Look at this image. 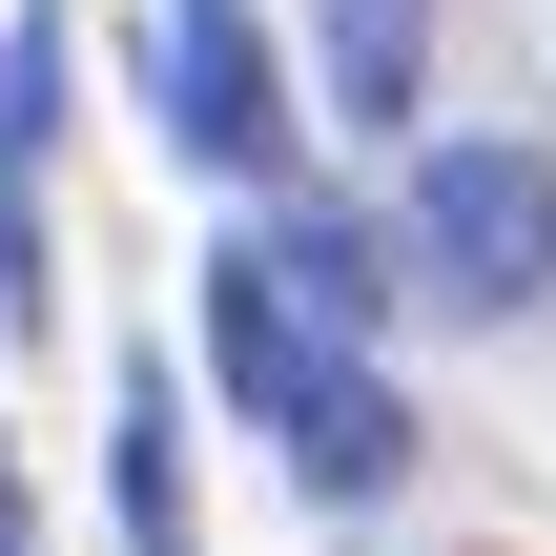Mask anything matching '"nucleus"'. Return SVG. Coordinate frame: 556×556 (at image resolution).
Wrapping results in <instances>:
<instances>
[{
    "label": "nucleus",
    "mask_w": 556,
    "mask_h": 556,
    "mask_svg": "<svg viewBox=\"0 0 556 556\" xmlns=\"http://www.w3.org/2000/svg\"><path fill=\"white\" fill-rule=\"evenodd\" d=\"M309 62H330V103H351V144H371V124H413L433 0H309Z\"/></svg>",
    "instance_id": "obj_7"
},
{
    "label": "nucleus",
    "mask_w": 556,
    "mask_h": 556,
    "mask_svg": "<svg viewBox=\"0 0 556 556\" xmlns=\"http://www.w3.org/2000/svg\"><path fill=\"white\" fill-rule=\"evenodd\" d=\"M413 309H475V330H516L556 309V144H433L413 165Z\"/></svg>",
    "instance_id": "obj_2"
},
{
    "label": "nucleus",
    "mask_w": 556,
    "mask_h": 556,
    "mask_svg": "<svg viewBox=\"0 0 556 556\" xmlns=\"http://www.w3.org/2000/svg\"><path fill=\"white\" fill-rule=\"evenodd\" d=\"M248 248H268L330 330H392V309H413V227H371V206H330V186H268V227H248Z\"/></svg>",
    "instance_id": "obj_5"
},
{
    "label": "nucleus",
    "mask_w": 556,
    "mask_h": 556,
    "mask_svg": "<svg viewBox=\"0 0 556 556\" xmlns=\"http://www.w3.org/2000/svg\"><path fill=\"white\" fill-rule=\"evenodd\" d=\"M206 289V371H227V413H268V454L351 516V495H392L413 475V413H392V371H371V330H330L268 248H206L186 268Z\"/></svg>",
    "instance_id": "obj_1"
},
{
    "label": "nucleus",
    "mask_w": 556,
    "mask_h": 556,
    "mask_svg": "<svg viewBox=\"0 0 556 556\" xmlns=\"http://www.w3.org/2000/svg\"><path fill=\"white\" fill-rule=\"evenodd\" d=\"M103 495H124V556H206V516H186V371H124V413H103Z\"/></svg>",
    "instance_id": "obj_6"
},
{
    "label": "nucleus",
    "mask_w": 556,
    "mask_h": 556,
    "mask_svg": "<svg viewBox=\"0 0 556 556\" xmlns=\"http://www.w3.org/2000/svg\"><path fill=\"white\" fill-rule=\"evenodd\" d=\"M41 165H62V0H0V309L41 330Z\"/></svg>",
    "instance_id": "obj_4"
},
{
    "label": "nucleus",
    "mask_w": 556,
    "mask_h": 556,
    "mask_svg": "<svg viewBox=\"0 0 556 556\" xmlns=\"http://www.w3.org/2000/svg\"><path fill=\"white\" fill-rule=\"evenodd\" d=\"M144 103H165V165H206V186H289V144H309V103L268 62V0H165Z\"/></svg>",
    "instance_id": "obj_3"
}]
</instances>
